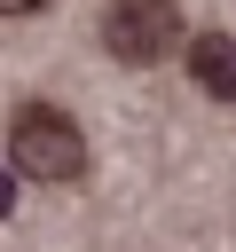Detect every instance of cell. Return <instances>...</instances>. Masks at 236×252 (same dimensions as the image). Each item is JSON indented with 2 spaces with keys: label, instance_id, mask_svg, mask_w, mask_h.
Here are the masks:
<instances>
[{
  "label": "cell",
  "instance_id": "2",
  "mask_svg": "<svg viewBox=\"0 0 236 252\" xmlns=\"http://www.w3.org/2000/svg\"><path fill=\"white\" fill-rule=\"evenodd\" d=\"M102 47L118 55V63H165L173 47H181V8L173 0H110L102 8Z\"/></svg>",
  "mask_w": 236,
  "mask_h": 252
},
{
  "label": "cell",
  "instance_id": "1",
  "mask_svg": "<svg viewBox=\"0 0 236 252\" xmlns=\"http://www.w3.org/2000/svg\"><path fill=\"white\" fill-rule=\"evenodd\" d=\"M8 158L24 181H79L87 173V134L55 110V102H16L8 118Z\"/></svg>",
  "mask_w": 236,
  "mask_h": 252
},
{
  "label": "cell",
  "instance_id": "4",
  "mask_svg": "<svg viewBox=\"0 0 236 252\" xmlns=\"http://www.w3.org/2000/svg\"><path fill=\"white\" fill-rule=\"evenodd\" d=\"M47 0H0V16H39Z\"/></svg>",
  "mask_w": 236,
  "mask_h": 252
},
{
  "label": "cell",
  "instance_id": "3",
  "mask_svg": "<svg viewBox=\"0 0 236 252\" xmlns=\"http://www.w3.org/2000/svg\"><path fill=\"white\" fill-rule=\"evenodd\" d=\"M189 79H197L212 102H236V39H228V32H197V39H189Z\"/></svg>",
  "mask_w": 236,
  "mask_h": 252
}]
</instances>
